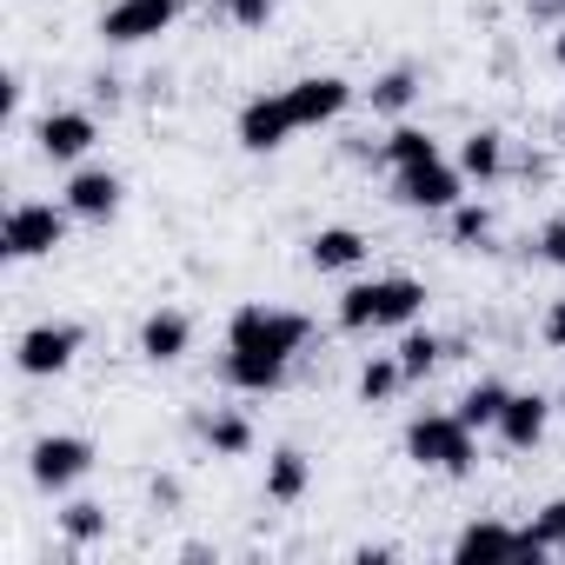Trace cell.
Here are the masks:
<instances>
[{"label": "cell", "instance_id": "obj_32", "mask_svg": "<svg viewBox=\"0 0 565 565\" xmlns=\"http://www.w3.org/2000/svg\"><path fill=\"white\" fill-rule=\"evenodd\" d=\"M545 340L565 353V294H558V300H552V313H545Z\"/></svg>", "mask_w": 565, "mask_h": 565}, {"label": "cell", "instance_id": "obj_23", "mask_svg": "<svg viewBox=\"0 0 565 565\" xmlns=\"http://www.w3.org/2000/svg\"><path fill=\"white\" fill-rule=\"evenodd\" d=\"M439 360H446V340H439V333H406V340H399V366H406V380H426Z\"/></svg>", "mask_w": 565, "mask_h": 565}, {"label": "cell", "instance_id": "obj_27", "mask_svg": "<svg viewBox=\"0 0 565 565\" xmlns=\"http://www.w3.org/2000/svg\"><path fill=\"white\" fill-rule=\"evenodd\" d=\"M525 539H532L539 552H565V499L539 505V512H532V525H525Z\"/></svg>", "mask_w": 565, "mask_h": 565}, {"label": "cell", "instance_id": "obj_18", "mask_svg": "<svg viewBox=\"0 0 565 565\" xmlns=\"http://www.w3.org/2000/svg\"><path fill=\"white\" fill-rule=\"evenodd\" d=\"M226 386H239V393H279V386H287V360H259V353H233L226 347Z\"/></svg>", "mask_w": 565, "mask_h": 565}, {"label": "cell", "instance_id": "obj_29", "mask_svg": "<svg viewBox=\"0 0 565 565\" xmlns=\"http://www.w3.org/2000/svg\"><path fill=\"white\" fill-rule=\"evenodd\" d=\"M539 259H545V266H565V213L545 220V233H539Z\"/></svg>", "mask_w": 565, "mask_h": 565}, {"label": "cell", "instance_id": "obj_28", "mask_svg": "<svg viewBox=\"0 0 565 565\" xmlns=\"http://www.w3.org/2000/svg\"><path fill=\"white\" fill-rule=\"evenodd\" d=\"M486 233H492V213L459 200V206H452V239H459V246H472V239H486Z\"/></svg>", "mask_w": 565, "mask_h": 565}, {"label": "cell", "instance_id": "obj_9", "mask_svg": "<svg viewBox=\"0 0 565 565\" xmlns=\"http://www.w3.org/2000/svg\"><path fill=\"white\" fill-rule=\"evenodd\" d=\"M239 147L246 153H273V147H287L294 134H300V120H294V107H287V94H259V100H246L239 107Z\"/></svg>", "mask_w": 565, "mask_h": 565}, {"label": "cell", "instance_id": "obj_35", "mask_svg": "<svg viewBox=\"0 0 565 565\" xmlns=\"http://www.w3.org/2000/svg\"><path fill=\"white\" fill-rule=\"evenodd\" d=\"M558 399H565V393H558Z\"/></svg>", "mask_w": 565, "mask_h": 565}, {"label": "cell", "instance_id": "obj_19", "mask_svg": "<svg viewBox=\"0 0 565 565\" xmlns=\"http://www.w3.org/2000/svg\"><path fill=\"white\" fill-rule=\"evenodd\" d=\"M459 173H466V180H499V173H505V134H492V127L466 134V147H459Z\"/></svg>", "mask_w": 565, "mask_h": 565}, {"label": "cell", "instance_id": "obj_7", "mask_svg": "<svg viewBox=\"0 0 565 565\" xmlns=\"http://www.w3.org/2000/svg\"><path fill=\"white\" fill-rule=\"evenodd\" d=\"M180 8H186V0H114V8L100 14V34L114 47H140V41L167 34L180 21Z\"/></svg>", "mask_w": 565, "mask_h": 565}, {"label": "cell", "instance_id": "obj_12", "mask_svg": "<svg viewBox=\"0 0 565 565\" xmlns=\"http://www.w3.org/2000/svg\"><path fill=\"white\" fill-rule=\"evenodd\" d=\"M34 140H41V153L47 160H81L94 140H100V127H94V114H81V107H61V114H47L41 127H34Z\"/></svg>", "mask_w": 565, "mask_h": 565}, {"label": "cell", "instance_id": "obj_6", "mask_svg": "<svg viewBox=\"0 0 565 565\" xmlns=\"http://www.w3.org/2000/svg\"><path fill=\"white\" fill-rule=\"evenodd\" d=\"M28 472H34L41 492H67L74 479L94 472V439H81V433H47V439L28 452Z\"/></svg>", "mask_w": 565, "mask_h": 565}, {"label": "cell", "instance_id": "obj_10", "mask_svg": "<svg viewBox=\"0 0 565 565\" xmlns=\"http://www.w3.org/2000/svg\"><path fill=\"white\" fill-rule=\"evenodd\" d=\"M287 107H294L300 134H307V127H327V120H340V114L353 107V81H347V74H307V81L287 87Z\"/></svg>", "mask_w": 565, "mask_h": 565}, {"label": "cell", "instance_id": "obj_15", "mask_svg": "<svg viewBox=\"0 0 565 565\" xmlns=\"http://www.w3.org/2000/svg\"><path fill=\"white\" fill-rule=\"evenodd\" d=\"M186 340H193V320H186V313H173V307L147 313V327H140V353H147L153 366H173V360L186 353Z\"/></svg>", "mask_w": 565, "mask_h": 565}, {"label": "cell", "instance_id": "obj_11", "mask_svg": "<svg viewBox=\"0 0 565 565\" xmlns=\"http://www.w3.org/2000/svg\"><path fill=\"white\" fill-rule=\"evenodd\" d=\"M452 558H545L525 532H512V525H499V519H472L459 539H452Z\"/></svg>", "mask_w": 565, "mask_h": 565}, {"label": "cell", "instance_id": "obj_1", "mask_svg": "<svg viewBox=\"0 0 565 565\" xmlns=\"http://www.w3.org/2000/svg\"><path fill=\"white\" fill-rule=\"evenodd\" d=\"M426 313V287L413 273H386V279H360L340 294V327L347 333H386V327H413Z\"/></svg>", "mask_w": 565, "mask_h": 565}, {"label": "cell", "instance_id": "obj_5", "mask_svg": "<svg viewBox=\"0 0 565 565\" xmlns=\"http://www.w3.org/2000/svg\"><path fill=\"white\" fill-rule=\"evenodd\" d=\"M67 239V213L47 206V200H21L8 213V226H0V246H8V259H41Z\"/></svg>", "mask_w": 565, "mask_h": 565}, {"label": "cell", "instance_id": "obj_13", "mask_svg": "<svg viewBox=\"0 0 565 565\" xmlns=\"http://www.w3.org/2000/svg\"><path fill=\"white\" fill-rule=\"evenodd\" d=\"M67 213H74V220H114V213H120V173L81 167V173L67 180Z\"/></svg>", "mask_w": 565, "mask_h": 565}, {"label": "cell", "instance_id": "obj_20", "mask_svg": "<svg viewBox=\"0 0 565 565\" xmlns=\"http://www.w3.org/2000/svg\"><path fill=\"white\" fill-rule=\"evenodd\" d=\"M505 399H512V393H505L499 380H479V386H472V393L459 399V419H466L472 433H486V426H499V413H505Z\"/></svg>", "mask_w": 565, "mask_h": 565}, {"label": "cell", "instance_id": "obj_17", "mask_svg": "<svg viewBox=\"0 0 565 565\" xmlns=\"http://www.w3.org/2000/svg\"><path fill=\"white\" fill-rule=\"evenodd\" d=\"M307 479H313V466H307L300 446H279V452L266 459V499H273V505H294V499L307 492Z\"/></svg>", "mask_w": 565, "mask_h": 565}, {"label": "cell", "instance_id": "obj_33", "mask_svg": "<svg viewBox=\"0 0 565 565\" xmlns=\"http://www.w3.org/2000/svg\"><path fill=\"white\" fill-rule=\"evenodd\" d=\"M552 61H558V67H565V28H558V34H552Z\"/></svg>", "mask_w": 565, "mask_h": 565}, {"label": "cell", "instance_id": "obj_4", "mask_svg": "<svg viewBox=\"0 0 565 565\" xmlns=\"http://www.w3.org/2000/svg\"><path fill=\"white\" fill-rule=\"evenodd\" d=\"M466 193V173L446 160H419V167H393V200L419 206V213H452Z\"/></svg>", "mask_w": 565, "mask_h": 565}, {"label": "cell", "instance_id": "obj_22", "mask_svg": "<svg viewBox=\"0 0 565 565\" xmlns=\"http://www.w3.org/2000/svg\"><path fill=\"white\" fill-rule=\"evenodd\" d=\"M206 446H213L220 459H239V452H253V426H246L239 413H213V419H206Z\"/></svg>", "mask_w": 565, "mask_h": 565}, {"label": "cell", "instance_id": "obj_31", "mask_svg": "<svg viewBox=\"0 0 565 565\" xmlns=\"http://www.w3.org/2000/svg\"><path fill=\"white\" fill-rule=\"evenodd\" d=\"M525 14H532V21H552V28H565V0H525Z\"/></svg>", "mask_w": 565, "mask_h": 565}, {"label": "cell", "instance_id": "obj_14", "mask_svg": "<svg viewBox=\"0 0 565 565\" xmlns=\"http://www.w3.org/2000/svg\"><path fill=\"white\" fill-rule=\"evenodd\" d=\"M545 419H552V399H545V393H512L505 413H499V439H505L512 452H532V446L545 439Z\"/></svg>", "mask_w": 565, "mask_h": 565}, {"label": "cell", "instance_id": "obj_16", "mask_svg": "<svg viewBox=\"0 0 565 565\" xmlns=\"http://www.w3.org/2000/svg\"><path fill=\"white\" fill-rule=\"evenodd\" d=\"M307 259H313L320 273H347V266L366 259V239H360L353 226H320V233L307 239Z\"/></svg>", "mask_w": 565, "mask_h": 565}, {"label": "cell", "instance_id": "obj_34", "mask_svg": "<svg viewBox=\"0 0 565 565\" xmlns=\"http://www.w3.org/2000/svg\"><path fill=\"white\" fill-rule=\"evenodd\" d=\"M558 140H565V127H558Z\"/></svg>", "mask_w": 565, "mask_h": 565}, {"label": "cell", "instance_id": "obj_8", "mask_svg": "<svg viewBox=\"0 0 565 565\" xmlns=\"http://www.w3.org/2000/svg\"><path fill=\"white\" fill-rule=\"evenodd\" d=\"M81 340H87L81 327H67V320L54 327V320H47V327H28V333H21L14 360H21V373H28V380H47V373H67V366H74Z\"/></svg>", "mask_w": 565, "mask_h": 565}, {"label": "cell", "instance_id": "obj_26", "mask_svg": "<svg viewBox=\"0 0 565 565\" xmlns=\"http://www.w3.org/2000/svg\"><path fill=\"white\" fill-rule=\"evenodd\" d=\"M61 532H67L74 545H94V539L107 532V505H94V499H74V505L61 512Z\"/></svg>", "mask_w": 565, "mask_h": 565}, {"label": "cell", "instance_id": "obj_21", "mask_svg": "<svg viewBox=\"0 0 565 565\" xmlns=\"http://www.w3.org/2000/svg\"><path fill=\"white\" fill-rule=\"evenodd\" d=\"M413 100H419V74H413V67H393V74L373 81V107H380V114H406Z\"/></svg>", "mask_w": 565, "mask_h": 565}, {"label": "cell", "instance_id": "obj_30", "mask_svg": "<svg viewBox=\"0 0 565 565\" xmlns=\"http://www.w3.org/2000/svg\"><path fill=\"white\" fill-rule=\"evenodd\" d=\"M226 14H233L239 28H266V14H273V0H226Z\"/></svg>", "mask_w": 565, "mask_h": 565}, {"label": "cell", "instance_id": "obj_3", "mask_svg": "<svg viewBox=\"0 0 565 565\" xmlns=\"http://www.w3.org/2000/svg\"><path fill=\"white\" fill-rule=\"evenodd\" d=\"M406 459L426 466V472H472V426L459 413H426L406 426Z\"/></svg>", "mask_w": 565, "mask_h": 565}, {"label": "cell", "instance_id": "obj_2", "mask_svg": "<svg viewBox=\"0 0 565 565\" xmlns=\"http://www.w3.org/2000/svg\"><path fill=\"white\" fill-rule=\"evenodd\" d=\"M307 333H313V320L307 313H287V307H239L233 320H226V347L233 353H259V360H294L300 347H307Z\"/></svg>", "mask_w": 565, "mask_h": 565}, {"label": "cell", "instance_id": "obj_25", "mask_svg": "<svg viewBox=\"0 0 565 565\" xmlns=\"http://www.w3.org/2000/svg\"><path fill=\"white\" fill-rule=\"evenodd\" d=\"M419 160H439V140L419 134V127H399V134L386 140V167H419Z\"/></svg>", "mask_w": 565, "mask_h": 565}, {"label": "cell", "instance_id": "obj_24", "mask_svg": "<svg viewBox=\"0 0 565 565\" xmlns=\"http://www.w3.org/2000/svg\"><path fill=\"white\" fill-rule=\"evenodd\" d=\"M399 386H406V366H399V353H393V360H366V373H360V399H366V406L393 399Z\"/></svg>", "mask_w": 565, "mask_h": 565}]
</instances>
